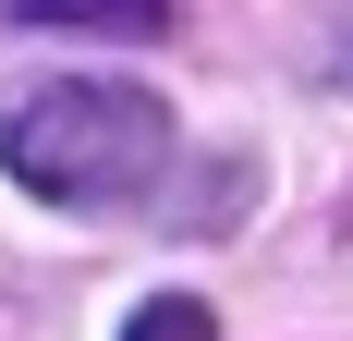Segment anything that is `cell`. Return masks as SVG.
<instances>
[{
	"mask_svg": "<svg viewBox=\"0 0 353 341\" xmlns=\"http://www.w3.org/2000/svg\"><path fill=\"white\" fill-rule=\"evenodd\" d=\"M12 25H73V37H171L183 0H0Z\"/></svg>",
	"mask_w": 353,
	"mask_h": 341,
	"instance_id": "cell-2",
	"label": "cell"
},
{
	"mask_svg": "<svg viewBox=\"0 0 353 341\" xmlns=\"http://www.w3.org/2000/svg\"><path fill=\"white\" fill-rule=\"evenodd\" d=\"M317 73H329V98H353V12L329 25V49H317Z\"/></svg>",
	"mask_w": 353,
	"mask_h": 341,
	"instance_id": "cell-4",
	"label": "cell"
},
{
	"mask_svg": "<svg viewBox=\"0 0 353 341\" xmlns=\"http://www.w3.org/2000/svg\"><path fill=\"white\" fill-rule=\"evenodd\" d=\"M122 341H219V317H208V293H159L122 317Z\"/></svg>",
	"mask_w": 353,
	"mask_h": 341,
	"instance_id": "cell-3",
	"label": "cell"
},
{
	"mask_svg": "<svg viewBox=\"0 0 353 341\" xmlns=\"http://www.w3.org/2000/svg\"><path fill=\"white\" fill-rule=\"evenodd\" d=\"M0 159L12 183H37L49 207H122L171 170V110L146 86H85V73H49V86H12L0 110Z\"/></svg>",
	"mask_w": 353,
	"mask_h": 341,
	"instance_id": "cell-1",
	"label": "cell"
}]
</instances>
